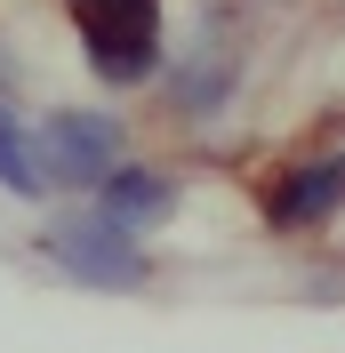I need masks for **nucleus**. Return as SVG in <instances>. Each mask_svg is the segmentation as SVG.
Returning <instances> with one entry per match:
<instances>
[{
  "mask_svg": "<svg viewBox=\"0 0 345 353\" xmlns=\"http://www.w3.org/2000/svg\"><path fill=\"white\" fill-rule=\"evenodd\" d=\"M97 209H105L112 225H129V233H137V225H161V217L177 209V185H169V176H152V169H137V161H121V169L97 185Z\"/></svg>",
  "mask_w": 345,
  "mask_h": 353,
  "instance_id": "obj_4",
  "label": "nucleus"
},
{
  "mask_svg": "<svg viewBox=\"0 0 345 353\" xmlns=\"http://www.w3.org/2000/svg\"><path fill=\"white\" fill-rule=\"evenodd\" d=\"M32 161H41L48 185H105L121 169V121L112 112H48L41 137H32Z\"/></svg>",
  "mask_w": 345,
  "mask_h": 353,
  "instance_id": "obj_3",
  "label": "nucleus"
},
{
  "mask_svg": "<svg viewBox=\"0 0 345 353\" xmlns=\"http://www.w3.org/2000/svg\"><path fill=\"white\" fill-rule=\"evenodd\" d=\"M41 249L65 265L72 281H88V289H137V281L152 273L145 249H137V233H129V225H112L105 209H88V217H57V225L41 233Z\"/></svg>",
  "mask_w": 345,
  "mask_h": 353,
  "instance_id": "obj_2",
  "label": "nucleus"
},
{
  "mask_svg": "<svg viewBox=\"0 0 345 353\" xmlns=\"http://www.w3.org/2000/svg\"><path fill=\"white\" fill-rule=\"evenodd\" d=\"M0 193H17V201H41L48 193V176H41V161H32V137L0 112Z\"/></svg>",
  "mask_w": 345,
  "mask_h": 353,
  "instance_id": "obj_6",
  "label": "nucleus"
},
{
  "mask_svg": "<svg viewBox=\"0 0 345 353\" xmlns=\"http://www.w3.org/2000/svg\"><path fill=\"white\" fill-rule=\"evenodd\" d=\"M345 201V161H305L273 185V225H313Z\"/></svg>",
  "mask_w": 345,
  "mask_h": 353,
  "instance_id": "obj_5",
  "label": "nucleus"
},
{
  "mask_svg": "<svg viewBox=\"0 0 345 353\" xmlns=\"http://www.w3.org/2000/svg\"><path fill=\"white\" fill-rule=\"evenodd\" d=\"M88 32V72L112 88H137L161 72V8L152 0H72Z\"/></svg>",
  "mask_w": 345,
  "mask_h": 353,
  "instance_id": "obj_1",
  "label": "nucleus"
}]
</instances>
